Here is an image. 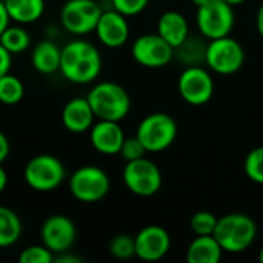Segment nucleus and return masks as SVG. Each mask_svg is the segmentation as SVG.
<instances>
[{
	"label": "nucleus",
	"instance_id": "nucleus-28",
	"mask_svg": "<svg viewBox=\"0 0 263 263\" xmlns=\"http://www.w3.org/2000/svg\"><path fill=\"white\" fill-rule=\"evenodd\" d=\"M109 253L112 257L126 260L136 256V243L134 237L128 234H117L109 242Z\"/></svg>",
	"mask_w": 263,
	"mask_h": 263
},
{
	"label": "nucleus",
	"instance_id": "nucleus-20",
	"mask_svg": "<svg viewBox=\"0 0 263 263\" xmlns=\"http://www.w3.org/2000/svg\"><path fill=\"white\" fill-rule=\"evenodd\" d=\"M62 49L52 40H40L31 52V65L40 74H54L60 69Z\"/></svg>",
	"mask_w": 263,
	"mask_h": 263
},
{
	"label": "nucleus",
	"instance_id": "nucleus-39",
	"mask_svg": "<svg viewBox=\"0 0 263 263\" xmlns=\"http://www.w3.org/2000/svg\"><path fill=\"white\" fill-rule=\"evenodd\" d=\"M196 6H202V5H205L206 2H210V0H191Z\"/></svg>",
	"mask_w": 263,
	"mask_h": 263
},
{
	"label": "nucleus",
	"instance_id": "nucleus-7",
	"mask_svg": "<svg viewBox=\"0 0 263 263\" xmlns=\"http://www.w3.org/2000/svg\"><path fill=\"white\" fill-rule=\"evenodd\" d=\"M122 179L128 191L139 197H151L157 194L163 183L160 168L153 160L146 159V156L126 162Z\"/></svg>",
	"mask_w": 263,
	"mask_h": 263
},
{
	"label": "nucleus",
	"instance_id": "nucleus-27",
	"mask_svg": "<svg viewBox=\"0 0 263 263\" xmlns=\"http://www.w3.org/2000/svg\"><path fill=\"white\" fill-rule=\"evenodd\" d=\"M219 217L211 211H197L190 219V227L196 236H213Z\"/></svg>",
	"mask_w": 263,
	"mask_h": 263
},
{
	"label": "nucleus",
	"instance_id": "nucleus-19",
	"mask_svg": "<svg viewBox=\"0 0 263 263\" xmlns=\"http://www.w3.org/2000/svg\"><path fill=\"white\" fill-rule=\"evenodd\" d=\"M223 250L214 236H196L186 250L188 263H219L222 260Z\"/></svg>",
	"mask_w": 263,
	"mask_h": 263
},
{
	"label": "nucleus",
	"instance_id": "nucleus-9",
	"mask_svg": "<svg viewBox=\"0 0 263 263\" xmlns=\"http://www.w3.org/2000/svg\"><path fill=\"white\" fill-rule=\"evenodd\" d=\"M243 46L231 35L213 39L208 42L205 65L211 71L220 76H231L243 66Z\"/></svg>",
	"mask_w": 263,
	"mask_h": 263
},
{
	"label": "nucleus",
	"instance_id": "nucleus-14",
	"mask_svg": "<svg viewBox=\"0 0 263 263\" xmlns=\"http://www.w3.org/2000/svg\"><path fill=\"white\" fill-rule=\"evenodd\" d=\"M136 257L143 262H157L163 259L171 248L170 233L159 225H148L134 236Z\"/></svg>",
	"mask_w": 263,
	"mask_h": 263
},
{
	"label": "nucleus",
	"instance_id": "nucleus-15",
	"mask_svg": "<svg viewBox=\"0 0 263 263\" xmlns=\"http://www.w3.org/2000/svg\"><path fill=\"white\" fill-rule=\"evenodd\" d=\"M94 32L97 34L99 42L106 48H120L129 39L128 17H125L114 8L109 11H103Z\"/></svg>",
	"mask_w": 263,
	"mask_h": 263
},
{
	"label": "nucleus",
	"instance_id": "nucleus-25",
	"mask_svg": "<svg viewBox=\"0 0 263 263\" xmlns=\"http://www.w3.org/2000/svg\"><path fill=\"white\" fill-rule=\"evenodd\" d=\"M25 96V86L22 80L11 72L0 77V103L12 106L17 105Z\"/></svg>",
	"mask_w": 263,
	"mask_h": 263
},
{
	"label": "nucleus",
	"instance_id": "nucleus-10",
	"mask_svg": "<svg viewBox=\"0 0 263 263\" xmlns=\"http://www.w3.org/2000/svg\"><path fill=\"white\" fill-rule=\"evenodd\" d=\"M180 97L191 106H203L214 96V79L202 66H185L177 80Z\"/></svg>",
	"mask_w": 263,
	"mask_h": 263
},
{
	"label": "nucleus",
	"instance_id": "nucleus-11",
	"mask_svg": "<svg viewBox=\"0 0 263 263\" xmlns=\"http://www.w3.org/2000/svg\"><path fill=\"white\" fill-rule=\"evenodd\" d=\"M102 12L96 0H68L60 11V22L68 32L85 35L96 29Z\"/></svg>",
	"mask_w": 263,
	"mask_h": 263
},
{
	"label": "nucleus",
	"instance_id": "nucleus-1",
	"mask_svg": "<svg viewBox=\"0 0 263 263\" xmlns=\"http://www.w3.org/2000/svg\"><path fill=\"white\" fill-rule=\"evenodd\" d=\"M59 71L71 83H91L100 76L102 55L91 42L72 40L62 48Z\"/></svg>",
	"mask_w": 263,
	"mask_h": 263
},
{
	"label": "nucleus",
	"instance_id": "nucleus-31",
	"mask_svg": "<svg viewBox=\"0 0 263 263\" xmlns=\"http://www.w3.org/2000/svg\"><path fill=\"white\" fill-rule=\"evenodd\" d=\"M112 8L123 14L125 17H133L143 12L149 3V0H111Z\"/></svg>",
	"mask_w": 263,
	"mask_h": 263
},
{
	"label": "nucleus",
	"instance_id": "nucleus-22",
	"mask_svg": "<svg viewBox=\"0 0 263 263\" xmlns=\"http://www.w3.org/2000/svg\"><path fill=\"white\" fill-rule=\"evenodd\" d=\"M12 22L29 25L37 22L45 12V0H5Z\"/></svg>",
	"mask_w": 263,
	"mask_h": 263
},
{
	"label": "nucleus",
	"instance_id": "nucleus-8",
	"mask_svg": "<svg viewBox=\"0 0 263 263\" xmlns=\"http://www.w3.org/2000/svg\"><path fill=\"white\" fill-rule=\"evenodd\" d=\"M234 6L223 0H210L202 6H197V29L206 40L230 35L234 28Z\"/></svg>",
	"mask_w": 263,
	"mask_h": 263
},
{
	"label": "nucleus",
	"instance_id": "nucleus-34",
	"mask_svg": "<svg viewBox=\"0 0 263 263\" xmlns=\"http://www.w3.org/2000/svg\"><path fill=\"white\" fill-rule=\"evenodd\" d=\"M9 149H11V146H9V140H8V137L0 131V165L6 160V157L9 156Z\"/></svg>",
	"mask_w": 263,
	"mask_h": 263
},
{
	"label": "nucleus",
	"instance_id": "nucleus-30",
	"mask_svg": "<svg viewBox=\"0 0 263 263\" xmlns=\"http://www.w3.org/2000/svg\"><path fill=\"white\" fill-rule=\"evenodd\" d=\"M119 154L122 156V159L125 162H131V160H137L140 157H145L148 154V151L145 149V146L139 140V137L133 136V137H125Z\"/></svg>",
	"mask_w": 263,
	"mask_h": 263
},
{
	"label": "nucleus",
	"instance_id": "nucleus-40",
	"mask_svg": "<svg viewBox=\"0 0 263 263\" xmlns=\"http://www.w3.org/2000/svg\"><path fill=\"white\" fill-rule=\"evenodd\" d=\"M259 262L263 263V247L260 248V251H259Z\"/></svg>",
	"mask_w": 263,
	"mask_h": 263
},
{
	"label": "nucleus",
	"instance_id": "nucleus-32",
	"mask_svg": "<svg viewBox=\"0 0 263 263\" xmlns=\"http://www.w3.org/2000/svg\"><path fill=\"white\" fill-rule=\"evenodd\" d=\"M11 52H8L2 45H0V77H3L5 74L9 72L11 69V63H12V59H11Z\"/></svg>",
	"mask_w": 263,
	"mask_h": 263
},
{
	"label": "nucleus",
	"instance_id": "nucleus-29",
	"mask_svg": "<svg viewBox=\"0 0 263 263\" xmlns=\"http://www.w3.org/2000/svg\"><path fill=\"white\" fill-rule=\"evenodd\" d=\"M54 257L55 254L51 250H48L43 243L31 245L20 253L18 263H54Z\"/></svg>",
	"mask_w": 263,
	"mask_h": 263
},
{
	"label": "nucleus",
	"instance_id": "nucleus-18",
	"mask_svg": "<svg viewBox=\"0 0 263 263\" xmlns=\"http://www.w3.org/2000/svg\"><path fill=\"white\" fill-rule=\"evenodd\" d=\"M157 34L163 37L173 48L179 46L190 35L186 17L179 11H166L159 17Z\"/></svg>",
	"mask_w": 263,
	"mask_h": 263
},
{
	"label": "nucleus",
	"instance_id": "nucleus-3",
	"mask_svg": "<svg viewBox=\"0 0 263 263\" xmlns=\"http://www.w3.org/2000/svg\"><path fill=\"white\" fill-rule=\"evenodd\" d=\"M97 120H123L131 109L128 91L116 82H100L86 96Z\"/></svg>",
	"mask_w": 263,
	"mask_h": 263
},
{
	"label": "nucleus",
	"instance_id": "nucleus-6",
	"mask_svg": "<svg viewBox=\"0 0 263 263\" xmlns=\"http://www.w3.org/2000/svg\"><path fill=\"white\" fill-rule=\"evenodd\" d=\"M109 190V176L94 165L80 166L69 177V193L82 203H97L108 196Z\"/></svg>",
	"mask_w": 263,
	"mask_h": 263
},
{
	"label": "nucleus",
	"instance_id": "nucleus-4",
	"mask_svg": "<svg viewBox=\"0 0 263 263\" xmlns=\"http://www.w3.org/2000/svg\"><path fill=\"white\" fill-rule=\"evenodd\" d=\"M177 122L166 112H151L142 119L136 136L148 153H162L177 139Z\"/></svg>",
	"mask_w": 263,
	"mask_h": 263
},
{
	"label": "nucleus",
	"instance_id": "nucleus-37",
	"mask_svg": "<svg viewBox=\"0 0 263 263\" xmlns=\"http://www.w3.org/2000/svg\"><path fill=\"white\" fill-rule=\"evenodd\" d=\"M6 186H8V174L0 165V193H3Z\"/></svg>",
	"mask_w": 263,
	"mask_h": 263
},
{
	"label": "nucleus",
	"instance_id": "nucleus-2",
	"mask_svg": "<svg viewBox=\"0 0 263 263\" xmlns=\"http://www.w3.org/2000/svg\"><path fill=\"white\" fill-rule=\"evenodd\" d=\"M213 236L225 253L239 254L247 251L254 243L257 227L248 214L231 213L219 217Z\"/></svg>",
	"mask_w": 263,
	"mask_h": 263
},
{
	"label": "nucleus",
	"instance_id": "nucleus-23",
	"mask_svg": "<svg viewBox=\"0 0 263 263\" xmlns=\"http://www.w3.org/2000/svg\"><path fill=\"white\" fill-rule=\"evenodd\" d=\"M22 220L15 211L0 205V248L15 245L22 236Z\"/></svg>",
	"mask_w": 263,
	"mask_h": 263
},
{
	"label": "nucleus",
	"instance_id": "nucleus-17",
	"mask_svg": "<svg viewBox=\"0 0 263 263\" xmlns=\"http://www.w3.org/2000/svg\"><path fill=\"white\" fill-rule=\"evenodd\" d=\"M96 114L86 97L71 99L62 111V123L66 131L72 134H82L91 129L94 125Z\"/></svg>",
	"mask_w": 263,
	"mask_h": 263
},
{
	"label": "nucleus",
	"instance_id": "nucleus-24",
	"mask_svg": "<svg viewBox=\"0 0 263 263\" xmlns=\"http://www.w3.org/2000/svg\"><path fill=\"white\" fill-rule=\"evenodd\" d=\"M0 45L11 54H20L26 51L31 45V37L28 31L22 26H8L0 34Z\"/></svg>",
	"mask_w": 263,
	"mask_h": 263
},
{
	"label": "nucleus",
	"instance_id": "nucleus-12",
	"mask_svg": "<svg viewBox=\"0 0 263 263\" xmlns=\"http://www.w3.org/2000/svg\"><path fill=\"white\" fill-rule=\"evenodd\" d=\"M131 54L140 66L157 69L166 66L174 59V48L157 32L143 34L133 42Z\"/></svg>",
	"mask_w": 263,
	"mask_h": 263
},
{
	"label": "nucleus",
	"instance_id": "nucleus-16",
	"mask_svg": "<svg viewBox=\"0 0 263 263\" xmlns=\"http://www.w3.org/2000/svg\"><path fill=\"white\" fill-rule=\"evenodd\" d=\"M125 133L119 122L99 120L89 129V142L92 148L103 156H116L120 153Z\"/></svg>",
	"mask_w": 263,
	"mask_h": 263
},
{
	"label": "nucleus",
	"instance_id": "nucleus-38",
	"mask_svg": "<svg viewBox=\"0 0 263 263\" xmlns=\"http://www.w3.org/2000/svg\"><path fill=\"white\" fill-rule=\"evenodd\" d=\"M225 3H228V5H231V6H237V5H242V3H245L247 0H223Z\"/></svg>",
	"mask_w": 263,
	"mask_h": 263
},
{
	"label": "nucleus",
	"instance_id": "nucleus-33",
	"mask_svg": "<svg viewBox=\"0 0 263 263\" xmlns=\"http://www.w3.org/2000/svg\"><path fill=\"white\" fill-rule=\"evenodd\" d=\"M11 25V17L6 9L5 0H0V34Z\"/></svg>",
	"mask_w": 263,
	"mask_h": 263
},
{
	"label": "nucleus",
	"instance_id": "nucleus-36",
	"mask_svg": "<svg viewBox=\"0 0 263 263\" xmlns=\"http://www.w3.org/2000/svg\"><path fill=\"white\" fill-rule=\"evenodd\" d=\"M256 29H257L259 35L263 39V3L259 6L257 14H256Z\"/></svg>",
	"mask_w": 263,
	"mask_h": 263
},
{
	"label": "nucleus",
	"instance_id": "nucleus-5",
	"mask_svg": "<svg viewBox=\"0 0 263 263\" xmlns=\"http://www.w3.org/2000/svg\"><path fill=\"white\" fill-rule=\"evenodd\" d=\"M26 185L37 193H51L57 190L66 179V170L60 159L51 154H39L32 157L25 170Z\"/></svg>",
	"mask_w": 263,
	"mask_h": 263
},
{
	"label": "nucleus",
	"instance_id": "nucleus-13",
	"mask_svg": "<svg viewBox=\"0 0 263 263\" xmlns=\"http://www.w3.org/2000/svg\"><path fill=\"white\" fill-rule=\"evenodd\" d=\"M76 237L77 230L74 222L63 214L49 216L40 228L42 243L54 254L69 251L76 243Z\"/></svg>",
	"mask_w": 263,
	"mask_h": 263
},
{
	"label": "nucleus",
	"instance_id": "nucleus-21",
	"mask_svg": "<svg viewBox=\"0 0 263 263\" xmlns=\"http://www.w3.org/2000/svg\"><path fill=\"white\" fill-rule=\"evenodd\" d=\"M206 39L188 35L179 46L174 48V57L185 66H202L206 59Z\"/></svg>",
	"mask_w": 263,
	"mask_h": 263
},
{
	"label": "nucleus",
	"instance_id": "nucleus-35",
	"mask_svg": "<svg viewBox=\"0 0 263 263\" xmlns=\"http://www.w3.org/2000/svg\"><path fill=\"white\" fill-rule=\"evenodd\" d=\"M54 262L57 263H80L82 259L74 256V254H69V251H65V253H60V254H55L54 257Z\"/></svg>",
	"mask_w": 263,
	"mask_h": 263
},
{
	"label": "nucleus",
	"instance_id": "nucleus-26",
	"mask_svg": "<svg viewBox=\"0 0 263 263\" xmlns=\"http://www.w3.org/2000/svg\"><path fill=\"white\" fill-rule=\"evenodd\" d=\"M243 171L251 182L263 185V146H257L247 154Z\"/></svg>",
	"mask_w": 263,
	"mask_h": 263
}]
</instances>
